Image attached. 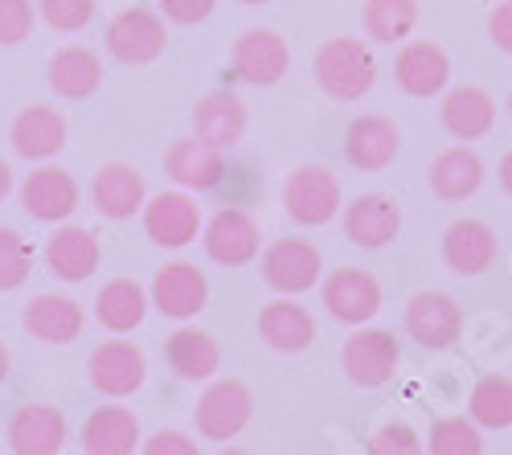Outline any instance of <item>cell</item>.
Returning <instances> with one entry per match:
<instances>
[{
  "label": "cell",
  "mask_w": 512,
  "mask_h": 455,
  "mask_svg": "<svg viewBox=\"0 0 512 455\" xmlns=\"http://www.w3.org/2000/svg\"><path fill=\"white\" fill-rule=\"evenodd\" d=\"M508 115H512V91H508Z\"/></svg>",
  "instance_id": "47"
},
{
  "label": "cell",
  "mask_w": 512,
  "mask_h": 455,
  "mask_svg": "<svg viewBox=\"0 0 512 455\" xmlns=\"http://www.w3.org/2000/svg\"><path fill=\"white\" fill-rule=\"evenodd\" d=\"M312 74L320 82V91L336 103H357L373 91L377 82V62H373V50L369 41L361 37H332L316 50V62H312Z\"/></svg>",
  "instance_id": "1"
},
{
  "label": "cell",
  "mask_w": 512,
  "mask_h": 455,
  "mask_svg": "<svg viewBox=\"0 0 512 455\" xmlns=\"http://www.w3.org/2000/svg\"><path fill=\"white\" fill-rule=\"evenodd\" d=\"M168 46V29L156 9H119L107 21V54L123 66H152Z\"/></svg>",
  "instance_id": "5"
},
{
  "label": "cell",
  "mask_w": 512,
  "mask_h": 455,
  "mask_svg": "<svg viewBox=\"0 0 512 455\" xmlns=\"http://www.w3.org/2000/svg\"><path fill=\"white\" fill-rule=\"evenodd\" d=\"M91 201H95V210L103 218L127 222V218H136L144 210L148 181H144L140 169H132V164L111 160V164H103V169L95 173V181H91Z\"/></svg>",
  "instance_id": "19"
},
{
  "label": "cell",
  "mask_w": 512,
  "mask_h": 455,
  "mask_svg": "<svg viewBox=\"0 0 512 455\" xmlns=\"http://www.w3.org/2000/svg\"><path fill=\"white\" fill-rule=\"evenodd\" d=\"M500 189H504V193L512 197V152H508V156L500 160Z\"/></svg>",
  "instance_id": "44"
},
{
  "label": "cell",
  "mask_w": 512,
  "mask_h": 455,
  "mask_svg": "<svg viewBox=\"0 0 512 455\" xmlns=\"http://www.w3.org/2000/svg\"><path fill=\"white\" fill-rule=\"evenodd\" d=\"M484 185V160L476 148L455 144L447 152L435 156L431 164V193L439 201H467L472 193H480Z\"/></svg>",
  "instance_id": "29"
},
{
  "label": "cell",
  "mask_w": 512,
  "mask_h": 455,
  "mask_svg": "<svg viewBox=\"0 0 512 455\" xmlns=\"http://www.w3.org/2000/svg\"><path fill=\"white\" fill-rule=\"evenodd\" d=\"M148 300L168 320H193L209 304V279L197 263H185V259L164 263L148 287Z\"/></svg>",
  "instance_id": "10"
},
{
  "label": "cell",
  "mask_w": 512,
  "mask_h": 455,
  "mask_svg": "<svg viewBox=\"0 0 512 455\" xmlns=\"http://www.w3.org/2000/svg\"><path fill=\"white\" fill-rule=\"evenodd\" d=\"M345 205V193H340V181L324 164H300L287 181H283V210L295 226H324L340 214Z\"/></svg>",
  "instance_id": "2"
},
{
  "label": "cell",
  "mask_w": 512,
  "mask_h": 455,
  "mask_svg": "<svg viewBox=\"0 0 512 455\" xmlns=\"http://www.w3.org/2000/svg\"><path fill=\"white\" fill-rule=\"evenodd\" d=\"M87 369H91V386L99 394H107V398H132L144 386V378H148V357H144L140 345L123 341L115 333L111 341H103L91 353Z\"/></svg>",
  "instance_id": "12"
},
{
  "label": "cell",
  "mask_w": 512,
  "mask_h": 455,
  "mask_svg": "<svg viewBox=\"0 0 512 455\" xmlns=\"http://www.w3.org/2000/svg\"><path fill=\"white\" fill-rule=\"evenodd\" d=\"M201 246H205L209 263L246 267L263 251V230H259V222H254L250 210H242V205H226V210H218L201 226Z\"/></svg>",
  "instance_id": "6"
},
{
  "label": "cell",
  "mask_w": 512,
  "mask_h": 455,
  "mask_svg": "<svg viewBox=\"0 0 512 455\" xmlns=\"http://www.w3.org/2000/svg\"><path fill=\"white\" fill-rule=\"evenodd\" d=\"M320 296L332 320L340 324H369L381 312V283L361 267H336L320 283Z\"/></svg>",
  "instance_id": "11"
},
{
  "label": "cell",
  "mask_w": 512,
  "mask_h": 455,
  "mask_svg": "<svg viewBox=\"0 0 512 455\" xmlns=\"http://www.w3.org/2000/svg\"><path fill=\"white\" fill-rule=\"evenodd\" d=\"M406 337H414V345L422 349H451L463 333V312L447 292H418L406 304Z\"/></svg>",
  "instance_id": "15"
},
{
  "label": "cell",
  "mask_w": 512,
  "mask_h": 455,
  "mask_svg": "<svg viewBox=\"0 0 512 455\" xmlns=\"http://www.w3.org/2000/svg\"><path fill=\"white\" fill-rule=\"evenodd\" d=\"M467 415L488 431L512 427V378H504V374L480 378L472 386V394H467Z\"/></svg>",
  "instance_id": "34"
},
{
  "label": "cell",
  "mask_w": 512,
  "mask_h": 455,
  "mask_svg": "<svg viewBox=\"0 0 512 455\" xmlns=\"http://www.w3.org/2000/svg\"><path fill=\"white\" fill-rule=\"evenodd\" d=\"M246 123H250L246 103H242L234 91H209V95H201L197 107H193V132H197L201 140H209V144H218V148L242 144Z\"/></svg>",
  "instance_id": "26"
},
{
  "label": "cell",
  "mask_w": 512,
  "mask_h": 455,
  "mask_svg": "<svg viewBox=\"0 0 512 455\" xmlns=\"http://www.w3.org/2000/svg\"><path fill=\"white\" fill-rule=\"evenodd\" d=\"M238 5H267V0H238Z\"/></svg>",
  "instance_id": "46"
},
{
  "label": "cell",
  "mask_w": 512,
  "mask_h": 455,
  "mask_svg": "<svg viewBox=\"0 0 512 455\" xmlns=\"http://www.w3.org/2000/svg\"><path fill=\"white\" fill-rule=\"evenodd\" d=\"M140 214H144V234H148L156 246H164V251H181V246L197 242V234H201V226H205L197 197H193L189 189H181V185L148 197Z\"/></svg>",
  "instance_id": "7"
},
{
  "label": "cell",
  "mask_w": 512,
  "mask_h": 455,
  "mask_svg": "<svg viewBox=\"0 0 512 455\" xmlns=\"http://www.w3.org/2000/svg\"><path fill=\"white\" fill-rule=\"evenodd\" d=\"M426 447H431V455H480L484 451V435H480V423L472 415L467 419L443 415V419H435Z\"/></svg>",
  "instance_id": "35"
},
{
  "label": "cell",
  "mask_w": 512,
  "mask_h": 455,
  "mask_svg": "<svg viewBox=\"0 0 512 455\" xmlns=\"http://www.w3.org/2000/svg\"><path fill=\"white\" fill-rule=\"evenodd\" d=\"M50 91L58 99H91L103 87V62L87 46H62L50 58Z\"/></svg>",
  "instance_id": "30"
},
{
  "label": "cell",
  "mask_w": 512,
  "mask_h": 455,
  "mask_svg": "<svg viewBox=\"0 0 512 455\" xmlns=\"http://www.w3.org/2000/svg\"><path fill=\"white\" fill-rule=\"evenodd\" d=\"M259 337L275 353H304L316 341V320L304 304H295V296H279L259 312Z\"/></svg>",
  "instance_id": "25"
},
{
  "label": "cell",
  "mask_w": 512,
  "mask_h": 455,
  "mask_svg": "<svg viewBox=\"0 0 512 455\" xmlns=\"http://www.w3.org/2000/svg\"><path fill=\"white\" fill-rule=\"evenodd\" d=\"M9 378V349H5V341H0V382Z\"/></svg>",
  "instance_id": "45"
},
{
  "label": "cell",
  "mask_w": 512,
  "mask_h": 455,
  "mask_svg": "<svg viewBox=\"0 0 512 455\" xmlns=\"http://www.w3.org/2000/svg\"><path fill=\"white\" fill-rule=\"evenodd\" d=\"M488 37H492V46L512 54V0H500V5L492 9L488 17Z\"/></svg>",
  "instance_id": "42"
},
{
  "label": "cell",
  "mask_w": 512,
  "mask_h": 455,
  "mask_svg": "<svg viewBox=\"0 0 512 455\" xmlns=\"http://www.w3.org/2000/svg\"><path fill=\"white\" fill-rule=\"evenodd\" d=\"M66 136H70L66 115L50 103H33V107L17 111L13 128H9L13 152L25 160H54L66 148Z\"/></svg>",
  "instance_id": "20"
},
{
  "label": "cell",
  "mask_w": 512,
  "mask_h": 455,
  "mask_svg": "<svg viewBox=\"0 0 512 455\" xmlns=\"http://www.w3.org/2000/svg\"><path fill=\"white\" fill-rule=\"evenodd\" d=\"M418 25V0H365V33L381 46H402Z\"/></svg>",
  "instance_id": "33"
},
{
  "label": "cell",
  "mask_w": 512,
  "mask_h": 455,
  "mask_svg": "<svg viewBox=\"0 0 512 455\" xmlns=\"http://www.w3.org/2000/svg\"><path fill=\"white\" fill-rule=\"evenodd\" d=\"M156 9L164 21L173 25H201L213 17V9H218V0H156Z\"/></svg>",
  "instance_id": "40"
},
{
  "label": "cell",
  "mask_w": 512,
  "mask_h": 455,
  "mask_svg": "<svg viewBox=\"0 0 512 455\" xmlns=\"http://www.w3.org/2000/svg\"><path fill=\"white\" fill-rule=\"evenodd\" d=\"M25 333L46 341V345H70L82 337V324H87V312H82L78 300L46 292V296H33L25 304Z\"/></svg>",
  "instance_id": "24"
},
{
  "label": "cell",
  "mask_w": 512,
  "mask_h": 455,
  "mask_svg": "<svg viewBox=\"0 0 512 455\" xmlns=\"http://www.w3.org/2000/svg\"><path fill=\"white\" fill-rule=\"evenodd\" d=\"M402 152V132L390 115H357L345 132V160L361 173L390 169Z\"/></svg>",
  "instance_id": "17"
},
{
  "label": "cell",
  "mask_w": 512,
  "mask_h": 455,
  "mask_svg": "<svg viewBox=\"0 0 512 455\" xmlns=\"http://www.w3.org/2000/svg\"><path fill=\"white\" fill-rule=\"evenodd\" d=\"M9 193H13V169H9V160H0V201Z\"/></svg>",
  "instance_id": "43"
},
{
  "label": "cell",
  "mask_w": 512,
  "mask_h": 455,
  "mask_svg": "<svg viewBox=\"0 0 512 455\" xmlns=\"http://www.w3.org/2000/svg\"><path fill=\"white\" fill-rule=\"evenodd\" d=\"M99 259H103V246L87 226H62L46 242V267L62 283L91 279L99 271Z\"/></svg>",
  "instance_id": "23"
},
{
  "label": "cell",
  "mask_w": 512,
  "mask_h": 455,
  "mask_svg": "<svg viewBox=\"0 0 512 455\" xmlns=\"http://www.w3.org/2000/svg\"><path fill=\"white\" fill-rule=\"evenodd\" d=\"M33 0H0V46H21L33 33Z\"/></svg>",
  "instance_id": "38"
},
{
  "label": "cell",
  "mask_w": 512,
  "mask_h": 455,
  "mask_svg": "<svg viewBox=\"0 0 512 455\" xmlns=\"http://www.w3.org/2000/svg\"><path fill=\"white\" fill-rule=\"evenodd\" d=\"M37 17L54 33H78L95 17V0H37Z\"/></svg>",
  "instance_id": "37"
},
{
  "label": "cell",
  "mask_w": 512,
  "mask_h": 455,
  "mask_svg": "<svg viewBox=\"0 0 512 455\" xmlns=\"http://www.w3.org/2000/svg\"><path fill=\"white\" fill-rule=\"evenodd\" d=\"M324 275V255L308 238H275L263 251V283L279 296H304Z\"/></svg>",
  "instance_id": "4"
},
{
  "label": "cell",
  "mask_w": 512,
  "mask_h": 455,
  "mask_svg": "<svg viewBox=\"0 0 512 455\" xmlns=\"http://www.w3.org/2000/svg\"><path fill=\"white\" fill-rule=\"evenodd\" d=\"M148 308H152V300H148V292L136 279H111V283H103V292L95 300L99 324L107 328V333H119V337L132 333V328H140Z\"/></svg>",
  "instance_id": "32"
},
{
  "label": "cell",
  "mask_w": 512,
  "mask_h": 455,
  "mask_svg": "<svg viewBox=\"0 0 512 455\" xmlns=\"http://www.w3.org/2000/svg\"><path fill=\"white\" fill-rule=\"evenodd\" d=\"M345 238L361 251H381L402 234V205L386 193H361L349 205H340Z\"/></svg>",
  "instance_id": "9"
},
{
  "label": "cell",
  "mask_w": 512,
  "mask_h": 455,
  "mask_svg": "<svg viewBox=\"0 0 512 455\" xmlns=\"http://www.w3.org/2000/svg\"><path fill=\"white\" fill-rule=\"evenodd\" d=\"M500 255V238L480 218H459L443 234V263L455 275H484Z\"/></svg>",
  "instance_id": "21"
},
{
  "label": "cell",
  "mask_w": 512,
  "mask_h": 455,
  "mask_svg": "<svg viewBox=\"0 0 512 455\" xmlns=\"http://www.w3.org/2000/svg\"><path fill=\"white\" fill-rule=\"evenodd\" d=\"M398 361H402V345H398L394 333H386V328L357 324V333L345 341V349H340V365H345L349 382L361 386V390L386 386L394 378Z\"/></svg>",
  "instance_id": "8"
},
{
  "label": "cell",
  "mask_w": 512,
  "mask_h": 455,
  "mask_svg": "<svg viewBox=\"0 0 512 455\" xmlns=\"http://www.w3.org/2000/svg\"><path fill=\"white\" fill-rule=\"evenodd\" d=\"M33 271V246L21 230L0 226V292H17Z\"/></svg>",
  "instance_id": "36"
},
{
  "label": "cell",
  "mask_w": 512,
  "mask_h": 455,
  "mask_svg": "<svg viewBox=\"0 0 512 455\" xmlns=\"http://www.w3.org/2000/svg\"><path fill=\"white\" fill-rule=\"evenodd\" d=\"M82 447L91 455H132L140 451V419L127 406H99L82 427Z\"/></svg>",
  "instance_id": "31"
},
{
  "label": "cell",
  "mask_w": 512,
  "mask_h": 455,
  "mask_svg": "<svg viewBox=\"0 0 512 455\" xmlns=\"http://www.w3.org/2000/svg\"><path fill=\"white\" fill-rule=\"evenodd\" d=\"M394 78L414 99L443 95L447 82H451V58L439 41H406L398 50V62H394Z\"/></svg>",
  "instance_id": "18"
},
{
  "label": "cell",
  "mask_w": 512,
  "mask_h": 455,
  "mask_svg": "<svg viewBox=\"0 0 512 455\" xmlns=\"http://www.w3.org/2000/svg\"><path fill=\"white\" fill-rule=\"evenodd\" d=\"M369 451L373 455H418L422 451V443H418V435L406 427V423H386L373 439H369Z\"/></svg>",
  "instance_id": "39"
},
{
  "label": "cell",
  "mask_w": 512,
  "mask_h": 455,
  "mask_svg": "<svg viewBox=\"0 0 512 455\" xmlns=\"http://www.w3.org/2000/svg\"><path fill=\"white\" fill-rule=\"evenodd\" d=\"M144 455H197V439H189L185 431H156L152 439L140 443Z\"/></svg>",
  "instance_id": "41"
},
{
  "label": "cell",
  "mask_w": 512,
  "mask_h": 455,
  "mask_svg": "<svg viewBox=\"0 0 512 455\" xmlns=\"http://www.w3.org/2000/svg\"><path fill=\"white\" fill-rule=\"evenodd\" d=\"M254 415V394L246 382L238 378H222V382H209V390L197 398V410H193V423H197V435L209 439V443H230L234 435L246 431Z\"/></svg>",
  "instance_id": "3"
},
{
  "label": "cell",
  "mask_w": 512,
  "mask_h": 455,
  "mask_svg": "<svg viewBox=\"0 0 512 455\" xmlns=\"http://www.w3.org/2000/svg\"><path fill=\"white\" fill-rule=\"evenodd\" d=\"M82 201V189L74 173L58 169V164H41L21 181V205L33 222H66Z\"/></svg>",
  "instance_id": "16"
},
{
  "label": "cell",
  "mask_w": 512,
  "mask_h": 455,
  "mask_svg": "<svg viewBox=\"0 0 512 455\" xmlns=\"http://www.w3.org/2000/svg\"><path fill=\"white\" fill-rule=\"evenodd\" d=\"M439 119L455 140H480L496 123V99L484 87H455L443 95Z\"/></svg>",
  "instance_id": "28"
},
{
  "label": "cell",
  "mask_w": 512,
  "mask_h": 455,
  "mask_svg": "<svg viewBox=\"0 0 512 455\" xmlns=\"http://www.w3.org/2000/svg\"><path fill=\"white\" fill-rule=\"evenodd\" d=\"M164 361L181 382H209L222 369V349L205 328H177L173 337L164 341Z\"/></svg>",
  "instance_id": "27"
},
{
  "label": "cell",
  "mask_w": 512,
  "mask_h": 455,
  "mask_svg": "<svg viewBox=\"0 0 512 455\" xmlns=\"http://www.w3.org/2000/svg\"><path fill=\"white\" fill-rule=\"evenodd\" d=\"M66 435V415L50 402H29L9 419V451L17 455H58Z\"/></svg>",
  "instance_id": "22"
},
{
  "label": "cell",
  "mask_w": 512,
  "mask_h": 455,
  "mask_svg": "<svg viewBox=\"0 0 512 455\" xmlns=\"http://www.w3.org/2000/svg\"><path fill=\"white\" fill-rule=\"evenodd\" d=\"M164 173H168V181L189 193H209L226 181V148L209 144L201 136L177 140L164 152Z\"/></svg>",
  "instance_id": "14"
},
{
  "label": "cell",
  "mask_w": 512,
  "mask_h": 455,
  "mask_svg": "<svg viewBox=\"0 0 512 455\" xmlns=\"http://www.w3.org/2000/svg\"><path fill=\"white\" fill-rule=\"evenodd\" d=\"M230 66L250 87H275L291 70V50H287L283 33H275V29H246V33H238L234 50H230Z\"/></svg>",
  "instance_id": "13"
}]
</instances>
